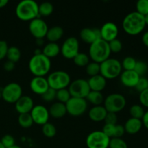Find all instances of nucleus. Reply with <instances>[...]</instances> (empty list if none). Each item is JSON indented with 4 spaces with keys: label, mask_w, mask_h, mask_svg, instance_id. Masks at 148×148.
<instances>
[{
    "label": "nucleus",
    "mask_w": 148,
    "mask_h": 148,
    "mask_svg": "<svg viewBox=\"0 0 148 148\" xmlns=\"http://www.w3.org/2000/svg\"><path fill=\"white\" fill-rule=\"evenodd\" d=\"M17 17L23 21H31L39 17L38 4L33 0H23L15 9Z\"/></svg>",
    "instance_id": "7ed1b4c3"
},
{
    "label": "nucleus",
    "mask_w": 148,
    "mask_h": 148,
    "mask_svg": "<svg viewBox=\"0 0 148 148\" xmlns=\"http://www.w3.org/2000/svg\"><path fill=\"white\" fill-rule=\"evenodd\" d=\"M18 123L21 127L24 129H28L33 124V119L30 114H20L18 116Z\"/></svg>",
    "instance_id": "2f4dec72"
},
{
    "label": "nucleus",
    "mask_w": 148,
    "mask_h": 148,
    "mask_svg": "<svg viewBox=\"0 0 148 148\" xmlns=\"http://www.w3.org/2000/svg\"><path fill=\"white\" fill-rule=\"evenodd\" d=\"M145 26L144 16L136 11L127 14L122 22L123 30L130 36L139 35L144 30Z\"/></svg>",
    "instance_id": "f257e3e1"
},
{
    "label": "nucleus",
    "mask_w": 148,
    "mask_h": 148,
    "mask_svg": "<svg viewBox=\"0 0 148 148\" xmlns=\"http://www.w3.org/2000/svg\"><path fill=\"white\" fill-rule=\"evenodd\" d=\"M60 51L61 48L57 43L49 42L45 46H43L41 53L51 59V58L56 57V56H58Z\"/></svg>",
    "instance_id": "393cba45"
},
{
    "label": "nucleus",
    "mask_w": 148,
    "mask_h": 148,
    "mask_svg": "<svg viewBox=\"0 0 148 148\" xmlns=\"http://www.w3.org/2000/svg\"><path fill=\"white\" fill-rule=\"evenodd\" d=\"M30 88L35 94L42 95L49 89V85L45 77H33L30 80Z\"/></svg>",
    "instance_id": "dca6fc26"
},
{
    "label": "nucleus",
    "mask_w": 148,
    "mask_h": 148,
    "mask_svg": "<svg viewBox=\"0 0 148 148\" xmlns=\"http://www.w3.org/2000/svg\"><path fill=\"white\" fill-rule=\"evenodd\" d=\"M1 92L0 91V99H1Z\"/></svg>",
    "instance_id": "4d7b16f0"
},
{
    "label": "nucleus",
    "mask_w": 148,
    "mask_h": 148,
    "mask_svg": "<svg viewBox=\"0 0 148 148\" xmlns=\"http://www.w3.org/2000/svg\"><path fill=\"white\" fill-rule=\"evenodd\" d=\"M53 11V6L49 1H44L38 5L39 16L47 17L51 15Z\"/></svg>",
    "instance_id": "c85d7f7f"
},
{
    "label": "nucleus",
    "mask_w": 148,
    "mask_h": 148,
    "mask_svg": "<svg viewBox=\"0 0 148 148\" xmlns=\"http://www.w3.org/2000/svg\"><path fill=\"white\" fill-rule=\"evenodd\" d=\"M136 9L138 13L143 16L148 14V0H139L136 4Z\"/></svg>",
    "instance_id": "4c0bfd02"
},
{
    "label": "nucleus",
    "mask_w": 148,
    "mask_h": 148,
    "mask_svg": "<svg viewBox=\"0 0 148 148\" xmlns=\"http://www.w3.org/2000/svg\"><path fill=\"white\" fill-rule=\"evenodd\" d=\"M110 138L102 131H93L87 137L85 143L88 148H108Z\"/></svg>",
    "instance_id": "9d476101"
},
{
    "label": "nucleus",
    "mask_w": 148,
    "mask_h": 148,
    "mask_svg": "<svg viewBox=\"0 0 148 148\" xmlns=\"http://www.w3.org/2000/svg\"><path fill=\"white\" fill-rule=\"evenodd\" d=\"M42 133L46 137L51 138L56 134V128L53 124L48 122L42 126Z\"/></svg>",
    "instance_id": "473e14b6"
},
{
    "label": "nucleus",
    "mask_w": 148,
    "mask_h": 148,
    "mask_svg": "<svg viewBox=\"0 0 148 148\" xmlns=\"http://www.w3.org/2000/svg\"><path fill=\"white\" fill-rule=\"evenodd\" d=\"M50 116L54 119H61L66 114V108L64 103L55 102L51 104L49 109Z\"/></svg>",
    "instance_id": "b1692460"
},
{
    "label": "nucleus",
    "mask_w": 148,
    "mask_h": 148,
    "mask_svg": "<svg viewBox=\"0 0 148 148\" xmlns=\"http://www.w3.org/2000/svg\"><path fill=\"white\" fill-rule=\"evenodd\" d=\"M106 136L110 139L111 138H121L123 135L125 134V130L123 125L121 124H107L103 127L101 130Z\"/></svg>",
    "instance_id": "6ab92c4d"
},
{
    "label": "nucleus",
    "mask_w": 148,
    "mask_h": 148,
    "mask_svg": "<svg viewBox=\"0 0 148 148\" xmlns=\"http://www.w3.org/2000/svg\"><path fill=\"white\" fill-rule=\"evenodd\" d=\"M0 141L1 142V143L5 147V148H10L12 147V146L15 145L14 138L12 136L10 135V134H5L4 136H3Z\"/></svg>",
    "instance_id": "37998d69"
},
{
    "label": "nucleus",
    "mask_w": 148,
    "mask_h": 148,
    "mask_svg": "<svg viewBox=\"0 0 148 148\" xmlns=\"http://www.w3.org/2000/svg\"><path fill=\"white\" fill-rule=\"evenodd\" d=\"M143 127L141 119L134 118H130L124 124V127L125 132L129 134H136L142 130Z\"/></svg>",
    "instance_id": "5701e85b"
},
{
    "label": "nucleus",
    "mask_w": 148,
    "mask_h": 148,
    "mask_svg": "<svg viewBox=\"0 0 148 148\" xmlns=\"http://www.w3.org/2000/svg\"><path fill=\"white\" fill-rule=\"evenodd\" d=\"M42 99L46 102H52L56 99V90L49 88L43 95H41Z\"/></svg>",
    "instance_id": "a19ab883"
},
{
    "label": "nucleus",
    "mask_w": 148,
    "mask_h": 148,
    "mask_svg": "<svg viewBox=\"0 0 148 148\" xmlns=\"http://www.w3.org/2000/svg\"><path fill=\"white\" fill-rule=\"evenodd\" d=\"M28 67L34 77H45L50 71L51 62L49 58L40 53L33 55L30 58Z\"/></svg>",
    "instance_id": "f03ea898"
},
{
    "label": "nucleus",
    "mask_w": 148,
    "mask_h": 148,
    "mask_svg": "<svg viewBox=\"0 0 148 148\" xmlns=\"http://www.w3.org/2000/svg\"><path fill=\"white\" fill-rule=\"evenodd\" d=\"M127 100L120 93H111L104 98L103 106L108 112L116 113L122 111L126 106Z\"/></svg>",
    "instance_id": "0eeeda50"
},
{
    "label": "nucleus",
    "mask_w": 148,
    "mask_h": 148,
    "mask_svg": "<svg viewBox=\"0 0 148 148\" xmlns=\"http://www.w3.org/2000/svg\"><path fill=\"white\" fill-rule=\"evenodd\" d=\"M145 112V111L143 106L140 104H134L130 108V114L132 118L138 119L142 120Z\"/></svg>",
    "instance_id": "7c9ffc66"
},
{
    "label": "nucleus",
    "mask_w": 148,
    "mask_h": 148,
    "mask_svg": "<svg viewBox=\"0 0 148 148\" xmlns=\"http://www.w3.org/2000/svg\"><path fill=\"white\" fill-rule=\"evenodd\" d=\"M121 63L122 69L124 70H134L137 60L132 56H126Z\"/></svg>",
    "instance_id": "c9c22d12"
},
{
    "label": "nucleus",
    "mask_w": 148,
    "mask_h": 148,
    "mask_svg": "<svg viewBox=\"0 0 148 148\" xmlns=\"http://www.w3.org/2000/svg\"><path fill=\"white\" fill-rule=\"evenodd\" d=\"M136 90L138 91L139 92H141L145 90L148 88V80L147 78L145 77H140L137 82V85L134 87Z\"/></svg>",
    "instance_id": "79ce46f5"
},
{
    "label": "nucleus",
    "mask_w": 148,
    "mask_h": 148,
    "mask_svg": "<svg viewBox=\"0 0 148 148\" xmlns=\"http://www.w3.org/2000/svg\"><path fill=\"white\" fill-rule=\"evenodd\" d=\"M134 71L140 77H144L148 71V64L143 61H137Z\"/></svg>",
    "instance_id": "e433bc0d"
},
{
    "label": "nucleus",
    "mask_w": 148,
    "mask_h": 148,
    "mask_svg": "<svg viewBox=\"0 0 148 148\" xmlns=\"http://www.w3.org/2000/svg\"><path fill=\"white\" fill-rule=\"evenodd\" d=\"M6 56H7V59L9 61L16 63V62H17L20 59L21 51H20V49L17 48V46H10V47L8 48Z\"/></svg>",
    "instance_id": "cd10ccee"
},
{
    "label": "nucleus",
    "mask_w": 148,
    "mask_h": 148,
    "mask_svg": "<svg viewBox=\"0 0 148 148\" xmlns=\"http://www.w3.org/2000/svg\"><path fill=\"white\" fill-rule=\"evenodd\" d=\"M49 88L59 90L67 88L71 82L70 75L65 71L56 70L50 73L46 78Z\"/></svg>",
    "instance_id": "423d86ee"
},
{
    "label": "nucleus",
    "mask_w": 148,
    "mask_h": 148,
    "mask_svg": "<svg viewBox=\"0 0 148 148\" xmlns=\"http://www.w3.org/2000/svg\"><path fill=\"white\" fill-rule=\"evenodd\" d=\"M14 67H15V63L9 60H7L4 64V69L7 72H11L14 69Z\"/></svg>",
    "instance_id": "de8ad7c7"
},
{
    "label": "nucleus",
    "mask_w": 148,
    "mask_h": 148,
    "mask_svg": "<svg viewBox=\"0 0 148 148\" xmlns=\"http://www.w3.org/2000/svg\"><path fill=\"white\" fill-rule=\"evenodd\" d=\"M144 18H145V22L146 25H148V14H146L145 16H144Z\"/></svg>",
    "instance_id": "864d4df0"
},
{
    "label": "nucleus",
    "mask_w": 148,
    "mask_h": 148,
    "mask_svg": "<svg viewBox=\"0 0 148 148\" xmlns=\"http://www.w3.org/2000/svg\"><path fill=\"white\" fill-rule=\"evenodd\" d=\"M8 48L9 46L5 40H0V60L6 57Z\"/></svg>",
    "instance_id": "49530a36"
},
{
    "label": "nucleus",
    "mask_w": 148,
    "mask_h": 148,
    "mask_svg": "<svg viewBox=\"0 0 148 148\" xmlns=\"http://www.w3.org/2000/svg\"><path fill=\"white\" fill-rule=\"evenodd\" d=\"M0 148H5V147H4V145H3V144L1 143V142L0 141Z\"/></svg>",
    "instance_id": "6e6d98bb"
},
{
    "label": "nucleus",
    "mask_w": 148,
    "mask_h": 148,
    "mask_svg": "<svg viewBox=\"0 0 148 148\" xmlns=\"http://www.w3.org/2000/svg\"><path fill=\"white\" fill-rule=\"evenodd\" d=\"M86 73L90 77L95 76L100 74V64L95 62H90L89 64L85 66Z\"/></svg>",
    "instance_id": "72a5a7b5"
},
{
    "label": "nucleus",
    "mask_w": 148,
    "mask_h": 148,
    "mask_svg": "<svg viewBox=\"0 0 148 148\" xmlns=\"http://www.w3.org/2000/svg\"><path fill=\"white\" fill-rule=\"evenodd\" d=\"M86 101L94 106H101L103 103L104 97L101 92L90 90L86 97Z\"/></svg>",
    "instance_id": "bb28decb"
},
{
    "label": "nucleus",
    "mask_w": 148,
    "mask_h": 148,
    "mask_svg": "<svg viewBox=\"0 0 148 148\" xmlns=\"http://www.w3.org/2000/svg\"><path fill=\"white\" fill-rule=\"evenodd\" d=\"M67 88L71 96L75 98H86L88 93L90 92L88 80L82 78L71 81Z\"/></svg>",
    "instance_id": "1a4fd4ad"
},
{
    "label": "nucleus",
    "mask_w": 148,
    "mask_h": 148,
    "mask_svg": "<svg viewBox=\"0 0 148 148\" xmlns=\"http://www.w3.org/2000/svg\"><path fill=\"white\" fill-rule=\"evenodd\" d=\"M8 0H0V8L4 7L8 4Z\"/></svg>",
    "instance_id": "3c124183"
},
{
    "label": "nucleus",
    "mask_w": 148,
    "mask_h": 148,
    "mask_svg": "<svg viewBox=\"0 0 148 148\" xmlns=\"http://www.w3.org/2000/svg\"><path fill=\"white\" fill-rule=\"evenodd\" d=\"M122 69L120 61L114 58L109 57L100 64V75L106 79L118 77L122 72Z\"/></svg>",
    "instance_id": "39448f33"
},
{
    "label": "nucleus",
    "mask_w": 148,
    "mask_h": 148,
    "mask_svg": "<svg viewBox=\"0 0 148 148\" xmlns=\"http://www.w3.org/2000/svg\"><path fill=\"white\" fill-rule=\"evenodd\" d=\"M139 100H140L141 106L148 108V88L146 89L145 90L140 92Z\"/></svg>",
    "instance_id": "a18cd8bd"
},
{
    "label": "nucleus",
    "mask_w": 148,
    "mask_h": 148,
    "mask_svg": "<svg viewBox=\"0 0 148 148\" xmlns=\"http://www.w3.org/2000/svg\"><path fill=\"white\" fill-rule=\"evenodd\" d=\"M71 95L69 93L68 88H64V89L56 90V99H57L58 102L62 103H66L71 98Z\"/></svg>",
    "instance_id": "f704fd0d"
},
{
    "label": "nucleus",
    "mask_w": 148,
    "mask_h": 148,
    "mask_svg": "<svg viewBox=\"0 0 148 148\" xmlns=\"http://www.w3.org/2000/svg\"><path fill=\"white\" fill-rule=\"evenodd\" d=\"M142 121H143V124L147 130H148V110L145 112L144 116H143V119H142Z\"/></svg>",
    "instance_id": "09e8293b"
},
{
    "label": "nucleus",
    "mask_w": 148,
    "mask_h": 148,
    "mask_svg": "<svg viewBox=\"0 0 148 148\" xmlns=\"http://www.w3.org/2000/svg\"><path fill=\"white\" fill-rule=\"evenodd\" d=\"M108 148H128L127 143L121 138L110 139Z\"/></svg>",
    "instance_id": "58836bf2"
},
{
    "label": "nucleus",
    "mask_w": 148,
    "mask_h": 148,
    "mask_svg": "<svg viewBox=\"0 0 148 148\" xmlns=\"http://www.w3.org/2000/svg\"><path fill=\"white\" fill-rule=\"evenodd\" d=\"M111 53L108 43L102 38L98 39L90 45L89 56L92 62L101 64L108 59Z\"/></svg>",
    "instance_id": "20e7f679"
},
{
    "label": "nucleus",
    "mask_w": 148,
    "mask_h": 148,
    "mask_svg": "<svg viewBox=\"0 0 148 148\" xmlns=\"http://www.w3.org/2000/svg\"><path fill=\"white\" fill-rule=\"evenodd\" d=\"M64 35V30L61 26L55 25L48 29L46 38L49 42L56 43Z\"/></svg>",
    "instance_id": "a878e982"
},
{
    "label": "nucleus",
    "mask_w": 148,
    "mask_h": 148,
    "mask_svg": "<svg viewBox=\"0 0 148 148\" xmlns=\"http://www.w3.org/2000/svg\"><path fill=\"white\" fill-rule=\"evenodd\" d=\"M48 29L49 27L47 23L44 20L39 17L31 20L29 23L30 33L36 39L43 38L46 37Z\"/></svg>",
    "instance_id": "ddd939ff"
},
{
    "label": "nucleus",
    "mask_w": 148,
    "mask_h": 148,
    "mask_svg": "<svg viewBox=\"0 0 148 148\" xmlns=\"http://www.w3.org/2000/svg\"><path fill=\"white\" fill-rule=\"evenodd\" d=\"M117 120H118V118H117L116 114L108 112L104 121H105V124H116Z\"/></svg>",
    "instance_id": "c03bdc74"
},
{
    "label": "nucleus",
    "mask_w": 148,
    "mask_h": 148,
    "mask_svg": "<svg viewBox=\"0 0 148 148\" xmlns=\"http://www.w3.org/2000/svg\"><path fill=\"white\" fill-rule=\"evenodd\" d=\"M100 31L101 38L108 43L117 38L119 34L118 26L113 22H107L104 23L100 28Z\"/></svg>",
    "instance_id": "2eb2a0df"
},
{
    "label": "nucleus",
    "mask_w": 148,
    "mask_h": 148,
    "mask_svg": "<svg viewBox=\"0 0 148 148\" xmlns=\"http://www.w3.org/2000/svg\"><path fill=\"white\" fill-rule=\"evenodd\" d=\"M108 111L103 105L94 106L88 111V116L92 121L95 122H100L104 121Z\"/></svg>",
    "instance_id": "4be33fe9"
},
{
    "label": "nucleus",
    "mask_w": 148,
    "mask_h": 148,
    "mask_svg": "<svg viewBox=\"0 0 148 148\" xmlns=\"http://www.w3.org/2000/svg\"><path fill=\"white\" fill-rule=\"evenodd\" d=\"M88 82L90 90L97 92H102L106 88L107 84L106 79H105L100 74L95 76L90 77L88 79Z\"/></svg>",
    "instance_id": "412c9836"
},
{
    "label": "nucleus",
    "mask_w": 148,
    "mask_h": 148,
    "mask_svg": "<svg viewBox=\"0 0 148 148\" xmlns=\"http://www.w3.org/2000/svg\"><path fill=\"white\" fill-rule=\"evenodd\" d=\"M30 114L33 123L41 126L48 123L50 117L49 109L43 105L34 106Z\"/></svg>",
    "instance_id": "4468645a"
},
{
    "label": "nucleus",
    "mask_w": 148,
    "mask_h": 148,
    "mask_svg": "<svg viewBox=\"0 0 148 148\" xmlns=\"http://www.w3.org/2000/svg\"><path fill=\"white\" fill-rule=\"evenodd\" d=\"M1 98L7 103H15L23 95V89L17 82H10L3 88Z\"/></svg>",
    "instance_id": "9b49d317"
},
{
    "label": "nucleus",
    "mask_w": 148,
    "mask_h": 148,
    "mask_svg": "<svg viewBox=\"0 0 148 148\" xmlns=\"http://www.w3.org/2000/svg\"><path fill=\"white\" fill-rule=\"evenodd\" d=\"M62 56L67 59H73L79 52V40L75 37H69L63 42L61 46Z\"/></svg>",
    "instance_id": "f8f14e48"
},
{
    "label": "nucleus",
    "mask_w": 148,
    "mask_h": 148,
    "mask_svg": "<svg viewBox=\"0 0 148 148\" xmlns=\"http://www.w3.org/2000/svg\"><path fill=\"white\" fill-rule=\"evenodd\" d=\"M147 80H148V77H147Z\"/></svg>",
    "instance_id": "13d9d810"
},
{
    "label": "nucleus",
    "mask_w": 148,
    "mask_h": 148,
    "mask_svg": "<svg viewBox=\"0 0 148 148\" xmlns=\"http://www.w3.org/2000/svg\"><path fill=\"white\" fill-rule=\"evenodd\" d=\"M10 148H22L21 147H20V146H18V145H14V146H12V147H10Z\"/></svg>",
    "instance_id": "5fc2aeb1"
},
{
    "label": "nucleus",
    "mask_w": 148,
    "mask_h": 148,
    "mask_svg": "<svg viewBox=\"0 0 148 148\" xmlns=\"http://www.w3.org/2000/svg\"><path fill=\"white\" fill-rule=\"evenodd\" d=\"M108 45H109L110 51H111V53H119L123 47L122 43L118 38H116L111 41L108 42Z\"/></svg>",
    "instance_id": "ea45409f"
},
{
    "label": "nucleus",
    "mask_w": 148,
    "mask_h": 148,
    "mask_svg": "<svg viewBox=\"0 0 148 148\" xmlns=\"http://www.w3.org/2000/svg\"><path fill=\"white\" fill-rule=\"evenodd\" d=\"M74 63L75 65L80 67L86 66L90 62V56L89 55L86 54L85 53L79 52L73 59Z\"/></svg>",
    "instance_id": "c756f323"
},
{
    "label": "nucleus",
    "mask_w": 148,
    "mask_h": 148,
    "mask_svg": "<svg viewBox=\"0 0 148 148\" xmlns=\"http://www.w3.org/2000/svg\"><path fill=\"white\" fill-rule=\"evenodd\" d=\"M142 41H143V44L148 48V31L145 32L143 33V36H142Z\"/></svg>",
    "instance_id": "8fccbe9b"
},
{
    "label": "nucleus",
    "mask_w": 148,
    "mask_h": 148,
    "mask_svg": "<svg viewBox=\"0 0 148 148\" xmlns=\"http://www.w3.org/2000/svg\"><path fill=\"white\" fill-rule=\"evenodd\" d=\"M66 112L72 116H80L85 113L88 108V101L85 98L71 97L65 103Z\"/></svg>",
    "instance_id": "6e6552de"
},
{
    "label": "nucleus",
    "mask_w": 148,
    "mask_h": 148,
    "mask_svg": "<svg viewBox=\"0 0 148 148\" xmlns=\"http://www.w3.org/2000/svg\"><path fill=\"white\" fill-rule=\"evenodd\" d=\"M81 40L88 44H92L98 39L101 38L100 28H90L85 27L79 33Z\"/></svg>",
    "instance_id": "a211bd4d"
},
{
    "label": "nucleus",
    "mask_w": 148,
    "mask_h": 148,
    "mask_svg": "<svg viewBox=\"0 0 148 148\" xmlns=\"http://www.w3.org/2000/svg\"><path fill=\"white\" fill-rule=\"evenodd\" d=\"M140 77L134 70H124L120 75V80L127 88H134Z\"/></svg>",
    "instance_id": "aec40b11"
},
{
    "label": "nucleus",
    "mask_w": 148,
    "mask_h": 148,
    "mask_svg": "<svg viewBox=\"0 0 148 148\" xmlns=\"http://www.w3.org/2000/svg\"><path fill=\"white\" fill-rule=\"evenodd\" d=\"M34 106V102L31 97L22 95L15 103V109L20 114H30Z\"/></svg>",
    "instance_id": "f3484780"
},
{
    "label": "nucleus",
    "mask_w": 148,
    "mask_h": 148,
    "mask_svg": "<svg viewBox=\"0 0 148 148\" xmlns=\"http://www.w3.org/2000/svg\"><path fill=\"white\" fill-rule=\"evenodd\" d=\"M36 44H37L38 46H43V38L36 39Z\"/></svg>",
    "instance_id": "603ef678"
}]
</instances>
